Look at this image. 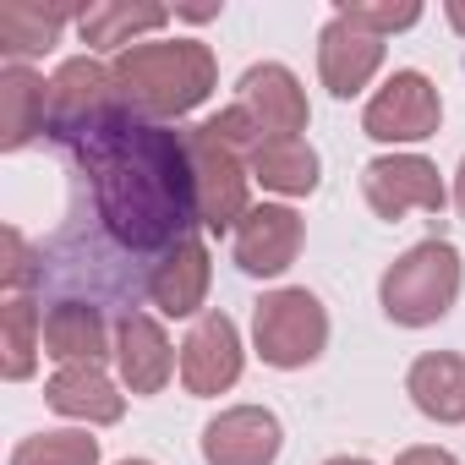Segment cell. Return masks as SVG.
I'll use <instances>...</instances> for the list:
<instances>
[{
  "label": "cell",
  "mask_w": 465,
  "mask_h": 465,
  "mask_svg": "<svg viewBox=\"0 0 465 465\" xmlns=\"http://www.w3.org/2000/svg\"><path fill=\"white\" fill-rule=\"evenodd\" d=\"M61 23H66V12L61 6H28V0H12V6H0V50L6 55H39V50H50L55 45V34H61Z\"/></svg>",
  "instance_id": "obj_21"
},
{
  "label": "cell",
  "mask_w": 465,
  "mask_h": 465,
  "mask_svg": "<svg viewBox=\"0 0 465 465\" xmlns=\"http://www.w3.org/2000/svg\"><path fill=\"white\" fill-rule=\"evenodd\" d=\"M242 378V340H236V323L224 312H208L197 318V329L186 334L181 345V383L192 394H219Z\"/></svg>",
  "instance_id": "obj_8"
},
{
  "label": "cell",
  "mask_w": 465,
  "mask_h": 465,
  "mask_svg": "<svg viewBox=\"0 0 465 465\" xmlns=\"http://www.w3.org/2000/svg\"><path fill=\"white\" fill-rule=\"evenodd\" d=\"M454 203H460V213H465V164H460V181H454Z\"/></svg>",
  "instance_id": "obj_27"
},
{
  "label": "cell",
  "mask_w": 465,
  "mask_h": 465,
  "mask_svg": "<svg viewBox=\"0 0 465 465\" xmlns=\"http://www.w3.org/2000/svg\"><path fill=\"white\" fill-rule=\"evenodd\" d=\"M12 465H99V443L88 432H39L12 454Z\"/></svg>",
  "instance_id": "obj_22"
},
{
  "label": "cell",
  "mask_w": 465,
  "mask_h": 465,
  "mask_svg": "<svg viewBox=\"0 0 465 465\" xmlns=\"http://www.w3.org/2000/svg\"><path fill=\"white\" fill-rule=\"evenodd\" d=\"M148 296H153L159 312H170V318L197 312L203 296H208V252H203V242L170 247L164 263H153V274H148Z\"/></svg>",
  "instance_id": "obj_14"
},
{
  "label": "cell",
  "mask_w": 465,
  "mask_h": 465,
  "mask_svg": "<svg viewBox=\"0 0 465 465\" xmlns=\"http://www.w3.org/2000/svg\"><path fill=\"white\" fill-rule=\"evenodd\" d=\"M329 340V318L307 291H274L258 302V351L269 367H307Z\"/></svg>",
  "instance_id": "obj_4"
},
{
  "label": "cell",
  "mask_w": 465,
  "mask_h": 465,
  "mask_svg": "<svg viewBox=\"0 0 465 465\" xmlns=\"http://www.w3.org/2000/svg\"><path fill=\"white\" fill-rule=\"evenodd\" d=\"M302 252V219L280 203H263V208H247V219L236 224V263L247 274H285Z\"/></svg>",
  "instance_id": "obj_9"
},
{
  "label": "cell",
  "mask_w": 465,
  "mask_h": 465,
  "mask_svg": "<svg viewBox=\"0 0 465 465\" xmlns=\"http://www.w3.org/2000/svg\"><path fill=\"white\" fill-rule=\"evenodd\" d=\"M110 77H115V99L132 115H143V121L186 115L192 104H203L213 94V55L197 39L132 45V50H121Z\"/></svg>",
  "instance_id": "obj_2"
},
{
  "label": "cell",
  "mask_w": 465,
  "mask_h": 465,
  "mask_svg": "<svg viewBox=\"0 0 465 465\" xmlns=\"http://www.w3.org/2000/svg\"><path fill=\"white\" fill-rule=\"evenodd\" d=\"M247 164L269 192H285V197H302L318 186V153L307 148V137H263L247 153Z\"/></svg>",
  "instance_id": "obj_17"
},
{
  "label": "cell",
  "mask_w": 465,
  "mask_h": 465,
  "mask_svg": "<svg viewBox=\"0 0 465 465\" xmlns=\"http://www.w3.org/2000/svg\"><path fill=\"white\" fill-rule=\"evenodd\" d=\"M329 465H367V460H351V454H345V460H329Z\"/></svg>",
  "instance_id": "obj_28"
},
{
  "label": "cell",
  "mask_w": 465,
  "mask_h": 465,
  "mask_svg": "<svg viewBox=\"0 0 465 465\" xmlns=\"http://www.w3.org/2000/svg\"><path fill=\"white\" fill-rule=\"evenodd\" d=\"M192 143V175H197V213L213 236L236 230L247 219V175H242V153H230L224 143H213L203 126L186 137Z\"/></svg>",
  "instance_id": "obj_5"
},
{
  "label": "cell",
  "mask_w": 465,
  "mask_h": 465,
  "mask_svg": "<svg viewBox=\"0 0 465 465\" xmlns=\"http://www.w3.org/2000/svg\"><path fill=\"white\" fill-rule=\"evenodd\" d=\"M45 394H50V405H55L61 416H83V421H115V416H121V394H115V383H110L94 361L61 367Z\"/></svg>",
  "instance_id": "obj_18"
},
{
  "label": "cell",
  "mask_w": 465,
  "mask_h": 465,
  "mask_svg": "<svg viewBox=\"0 0 465 465\" xmlns=\"http://www.w3.org/2000/svg\"><path fill=\"white\" fill-rule=\"evenodd\" d=\"M394 465H460V460L443 454V449H411V454H400Z\"/></svg>",
  "instance_id": "obj_25"
},
{
  "label": "cell",
  "mask_w": 465,
  "mask_h": 465,
  "mask_svg": "<svg viewBox=\"0 0 465 465\" xmlns=\"http://www.w3.org/2000/svg\"><path fill=\"white\" fill-rule=\"evenodd\" d=\"M438 88L421 77V72H394L383 88H378V99L367 104V137H378V143H421V137H432L438 132Z\"/></svg>",
  "instance_id": "obj_6"
},
{
  "label": "cell",
  "mask_w": 465,
  "mask_h": 465,
  "mask_svg": "<svg viewBox=\"0 0 465 465\" xmlns=\"http://www.w3.org/2000/svg\"><path fill=\"white\" fill-rule=\"evenodd\" d=\"M115 356H121V378L132 383V394H159L175 372L170 340L159 334V323L148 312H126L115 329Z\"/></svg>",
  "instance_id": "obj_13"
},
{
  "label": "cell",
  "mask_w": 465,
  "mask_h": 465,
  "mask_svg": "<svg viewBox=\"0 0 465 465\" xmlns=\"http://www.w3.org/2000/svg\"><path fill=\"white\" fill-rule=\"evenodd\" d=\"M66 148L88 170L99 219L126 252H159V247L170 252L192 242L186 230L203 224V213H197L192 143L181 132L143 121L115 99L104 115L72 132Z\"/></svg>",
  "instance_id": "obj_1"
},
{
  "label": "cell",
  "mask_w": 465,
  "mask_h": 465,
  "mask_svg": "<svg viewBox=\"0 0 465 465\" xmlns=\"http://www.w3.org/2000/svg\"><path fill=\"white\" fill-rule=\"evenodd\" d=\"M449 23H454V28L465 34V0H449Z\"/></svg>",
  "instance_id": "obj_26"
},
{
  "label": "cell",
  "mask_w": 465,
  "mask_h": 465,
  "mask_svg": "<svg viewBox=\"0 0 465 465\" xmlns=\"http://www.w3.org/2000/svg\"><path fill=\"white\" fill-rule=\"evenodd\" d=\"M45 340V318L34 312V302H6V378H28L34 372V345Z\"/></svg>",
  "instance_id": "obj_23"
},
{
  "label": "cell",
  "mask_w": 465,
  "mask_h": 465,
  "mask_svg": "<svg viewBox=\"0 0 465 465\" xmlns=\"http://www.w3.org/2000/svg\"><path fill=\"white\" fill-rule=\"evenodd\" d=\"M411 400L421 416L432 421H465V356H449V351H432L411 367L405 378Z\"/></svg>",
  "instance_id": "obj_15"
},
{
  "label": "cell",
  "mask_w": 465,
  "mask_h": 465,
  "mask_svg": "<svg viewBox=\"0 0 465 465\" xmlns=\"http://www.w3.org/2000/svg\"><path fill=\"white\" fill-rule=\"evenodd\" d=\"M280 454V421L258 405L224 411L203 432V460L208 465H274Z\"/></svg>",
  "instance_id": "obj_11"
},
{
  "label": "cell",
  "mask_w": 465,
  "mask_h": 465,
  "mask_svg": "<svg viewBox=\"0 0 465 465\" xmlns=\"http://www.w3.org/2000/svg\"><path fill=\"white\" fill-rule=\"evenodd\" d=\"M0 143L23 148L34 132H50V83L34 77L28 66H6L0 77Z\"/></svg>",
  "instance_id": "obj_16"
},
{
  "label": "cell",
  "mask_w": 465,
  "mask_h": 465,
  "mask_svg": "<svg viewBox=\"0 0 465 465\" xmlns=\"http://www.w3.org/2000/svg\"><path fill=\"white\" fill-rule=\"evenodd\" d=\"M454 296H460V252L449 242H421L383 274V312L405 329L438 323L454 307Z\"/></svg>",
  "instance_id": "obj_3"
},
{
  "label": "cell",
  "mask_w": 465,
  "mask_h": 465,
  "mask_svg": "<svg viewBox=\"0 0 465 465\" xmlns=\"http://www.w3.org/2000/svg\"><path fill=\"white\" fill-rule=\"evenodd\" d=\"M126 465H148V460H126Z\"/></svg>",
  "instance_id": "obj_29"
},
{
  "label": "cell",
  "mask_w": 465,
  "mask_h": 465,
  "mask_svg": "<svg viewBox=\"0 0 465 465\" xmlns=\"http://www.w3.org/2000/svg\"><path fill=\"white\" fill-rule=\"evenodd\" d=\"M45 345L66 367H77V361L99 367V356H104V318H99V307H83V302L50 307L45 312Z\"/></svg>",
  "instance_id": "obj_19"
},
{
  "label": "cell",
  "mask_w": 465,
  "mask_h": 465,
  "mask_svg": "<svg viewBox=\"0 0 465 465\" xmlns=\"http://www.w3.org/2000/svg\"><path fill=\"white\" fill-rule=\"evenodd\" d=\"M361 186H367V203H372L378 219H400V213H411V208H421V213H438V208H443V181H438V170H432L427 159H416V153L372 159L367 175H361Z\"/></svg>",
  "instance_id": "obj_7"
},
{
  "label": "cell",
  "mask_w": 465,
  "mask_h": 465,
  "mask_svg": "<svg viewBox=\"0 0 465 465\" xmlns=\"http://www.w3.org/2000/svg\"><path fill=\"white\" fill-rule=\"evenodd\" d=\"M340 17H351L356 28H367V34H394V28H411L416 17H421V6H340Z\"/></svg>",
  "instance_id": "obj_24"
},
{
  "label": "cell",
  "mask_w": 465,
  "mask_h": 465,
  "mask_svg": "<svg viewBox=\"0 0 465 465\" xmlns=\"http://www.w3.org/2000/svg\"><path fill=\"white\" fill-rule=\"evenodd\" d=\"M242 110L258 121L263 137H302L307 132V94L285 66H252L242 77Z\"/></svg>",
  "instance_id": "obj_12"
},
{
  "label": "cell",
  "mask_w": 465,
  "mask_h": 465,
  "mask_svg": "<svg viewBox=\"0 0 465 465\" xmlns=\"http://www.w3.org/2000/svg\"><path fill=\"white\" fill-rule=\"evenodd\" d=\"M318 66H323L329 94H334V99H351V94H361V88L372 83V72L383 66V39L334 12V23L323 28V45H318Z\"/></svg>",
  "instance_id": "obj_10"
},
{
  "label": "cell",
  "mask_w": 465,
  "mask_h": 465,
  "mask_svg": "<svg viewBox=\"0 0 465 465\" xmlns=\"http://www.w3.org/2000/svg\"><path fill=\"white\" fill-rule=\"evenodd\" d=\"M164 6H88L83 17H77V28H83V39L94 45V50H121V45H132L137 34H148V28H164Z\"/></svg>",
  "instance_id": "obj_20"
}]
</instances>
